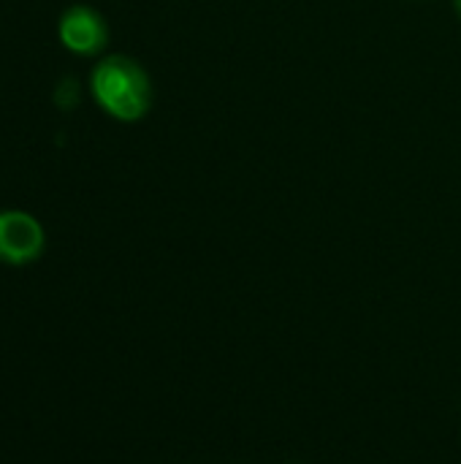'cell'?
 Listing matches in <instances>:
<instances>
[{
	"instance_id": "1",
	"label": "cell",
	"mask_w": 461,
	"mask_h": 464,
	"mask_svg": "<svg viewBox=\"0 0 461 464\" xmlns=\"http://www.w3.org/2000/svg\"><path fill=\"white\" fill-rule=\"evenodd\" d=\"M95 103L120 122H139L152 106V82L147 71L125 54L103 57L90 73Z\"/></svg>"
},
{
	"instance_id": "2",
	"label": "cell",
	"mask_w": 461,
	"mask_h": 464,
	"mask_svg": "<svg viewBox=\"0 0 461 464\" xmlns=\"http://www.w3.org/2000/svg\"><path fill=\"white\" fill-rule=\"evenodd\" d=\"M43 226L22 209L0 212V264L22 266L43 253Z\"/></svg>"
},
{
	"instance_id": "3",
	"label": "cell",
	"mask_w": 461,
	"mask_h": 464,
	"mask_svg": "<svg viewBox=\"0 0 461 464\" xmlns=\"http://www.w3.org/2000/svg\"><path fill=\"white\" fill-rule=\"evenodd\" d=\"M57 33H60L62 46L73 54H82V57L98 54L109 41L106 19L90 5H71L60 16Z\"/></svg>"
},
{
	"instance_id": "4",
	"label": "cell",
	"mask_w": 461,
	"mask_h": 464,
	"mask_svg": "<svg viewBox=\"0 0 461 464\" xmlns=\"http://www.w3.org/2000/svg\"><path fill=\"white\" fill-rule=\"evenodd\" d=\"M454 8H456V14H459L461 19V0H454Z\"/></svg>"
}]
</instances>
